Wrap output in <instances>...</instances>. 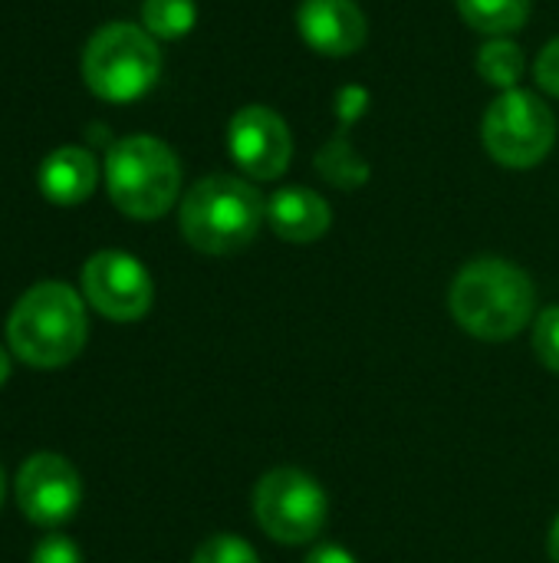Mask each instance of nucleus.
Instances as JSON below:
<instances>
[{
	"label": "nucleus",
	"mask_w": 559,
	"mask_h": 563,
	"mask_svg": "<svg viewBox=\"0 0 559 563\" xmlns=\"http://www.w3.org/2000/svg\"><path fill=\"white\" fill-rule=\"evenodd\" d=\"M537 290L530 277L501 257L471 261L451 284L448 307L465 333L501 343L517 336L534 313Z\"/></svg>",
	"instance_id": "f257e3e1"
},
{
	"label": "nucleus",
	"mask_w": 559,
	"mask_h": 563,
	"mask_svg": "<svg viewBox=\"0 0 559 563\" xmlns=\"http://www.w3.org/2000/svg\"><path fill=\"white\" fill-rule=\"evenodd\" d=\"M86 307L79 294L59 280L30 287L7 320V340L16 360L36 369H56L86 346Z\"/></svg>",
	"instance_id": "f03ea898"
},
{
	"label": "nucleus",
	"mask_w": 559,
	"mask_h": 563,
	"mask_svg": "<svg viewBox=\"0 0 559 563\" xmlns=\"http://www.w3.org/2000/svg\"><path fill=\"white\" fill-rule=\"evenodd\" d=\"M267 218L264 195L234 175H208L194 181L181 201L178 221L185 241L201 254H237L244 251Z\"/></svg>",
	"instance_id": "7ed1b4c3"
},
{
	"label": "nucleus",
	"mask_w": 559,
	"mask_h": 563,
	"mask_svg": "<svg viewBox=\"0 0 559 563\" xmlns=\"http://www.w3.org/2000/svg\"><path fill=\"white\" fill-rule=\"evenodd\" d=\"M105 185L115 208L135 221L161 218L181 188L178 155L152 135L119 139L105 155Z\"/></svg>",
	"instance_id": "20e7f679"
},
{
	"label": "nucleus",
	"mask_w": 559,
	"mask_h": 563,
	"mask_svg": "<svg viewBox=\"0 0 559 563\" xmlns=\"http://www.w3.org/2000/svg\"><path fill=\"white\" fill-rule=\"evenodd\" d=\"M161 73V53L148 30L132 23H109L86 43L82 79L105 102L142 99Z\"/></svg>",
	"instance_id": "39448f33"
},
{
	"label": "nucleus",
	"mask_w": 559,
	"mask_h": 563,
	"mask_svg": "<svg viewBox=\"0 0 559 563\" xmlns=\"http://www.w3.org/2000/svg\"><path fill=\"white\" fill-rule=\"evenodd\" d=\"M481 139L494 162L507 168H534L557 142V115L540 96L507 89L488 106Z\"/></svg>",
	"instance_id": "423d86ee"
},
{
	"label": "nucleus",
	"mask_w": 559,
	"mask_h": 563,
	"mask_svg": "<svg viewBox=\"0 0 559 563\" xmlns=\"http://www.w3.org/2000/svg\"><path fill=\"white\" fill-rule=\"evenodd\" d=\"M326 492L300 468H273L257 482V525L280 544H310L326 528Z\"/></svg>",
	"instance_id": "0eeeda50"
},
{
	"label": "nucleus",
	"mask_w": 559,
	"mask_h": 563,
	"mask_svg": "<svg viewBox=\"0 0 559 563\" xmlns=\"http://www.w3.org/2000/svg\"><path fill=\"white\" fill-rule=\"evenodd\" d=\"M86 300L115 323L142 320L152 310V277L148 271L122 251H99L82 267Z\"/></svg>",
	"instance_id": "6e6552de"
},
{
	"label": "nucleus",
	"mask_w": 559,
	"mask_h": 563,
	"mask_svg": "<svg viewBox=\"0 0 559 563\" xmlns=\"http://www.w3.org/2000/svg\"><path fill=\"white\" fill-rule=\"evenodd\" d=\"M227 148L244 175L257 181H273L290 168L293 135L280 112L267 106H244L231 119Z\"/></svg>",
	"instance_id": "1a4fd4ad"
},
{
	"label": "nucleus",
	"mask_w": 559,
	"mask_h": 563,
	"mask_svg": "<svg viewBox=\"0 0 559 563\" xmlns=\"http://www.w3.org/2000/svg\"><path fill=\"white\" fill-rule=\"evenodd\" d=\"M82 501V482L76 468L53 452L30 455L16 472V505L33 525H63Z\"/></svg>",
	"instance_id": "9d476101"
},
{
	"label": "nucleus",
	"mask_w": 559,
	"mask_h": 563,
	"mask_svg": "<svg viewBox=\"0 0 559 563\" xmlns=\"http://www.w3.org/2000/svg\"><path fill=\"white\" fill-rule=\"evenodd\" d=\"M300 36L323 56H353L362 49L369 23L356 0H303L297 10Z\"/></svg>",
	"instance_id": "9b49d317"
},
{
	"label": "nucleus",
	"mask_w": 559,
	"mask_h": 563,
	"mask_svg": "<svg viewBox=\"0 0 559 563\" xmlns=\"http://www.w3.org/2000/svg\"><path fill=\"white\" fill-rule=\"evenodd\" d=\"M267 221L277 238H283L290 244H310L329 231L333 211H329L326 198H320L310 188H280L267 201Z\"/></svg>",
	"instance_id": "f8f14e48"
},
{
	"label": "nucleus",
	"mask_w": 559,
	"mask_h": 563,
	"mask_svg": "<svg viewBox=\"0 0 559 563\" xmlns=\"http://www.w3.org/2000/svg\"><path fill=\"white\" fill-rule=\"evenodd\" d=\"M99 181V165L89 148L63 145L40 165V191L53 205H82Z\"/></svg>",
	"instance_id": "ddd939ff"
},
{
	"label": "nucleus",
	"mask_w": 559,
	"mask_h": 563,
	"mask_svg": "<svg viewBox=\"0 0 559 563\" xmlns=\"http://www.w3.org/2000/svg\"><path fill=\"white\" fill-rule=\"evenodd\" d=\"M455 3L474 30L488 36H507L527 23L534 0H455Z\"/></svg>",
	"instance_id": "4468645a"
},
{
	"label": "nucleus",
	"mask_w": 559,
	"mask_h": 563,
	"mask_svg": "<svg viewBox=\"0 0 559 563\" xmlns=\"http://www.w3.org/2000/svg\"><path fill=\"white\" fill-rule=\"evenodd\" d=\"M478 73L491 86H497L504 92L507 89H517V82L524 76V53H521V46L511 43V40H504V36H494L478 53Z\"/></svg>",
	"instance_id": "2eb2a0df"
},
{
	"label": "nucleus",
	"mask_w": 559,
	"mask_h": 563,
	"mask_svg": "<svg viewBox=\"0 0 559 563\" xmlns=\"http://www.w3.org/2000/svg\"><path fill=\"white\" fill-rule=\"evenodd\" d=\"M198 7L194 0H145L142 3V23L158 40H178L194 30Z\"/></svg>",
	"instance_id": "dca6fc26"
},
{
	"label": "nucleus",
	"mask_w": 559,
	"mask_h": 563,
	"mask_svg": "<svg viewBox=\"0 0 559 563\" xmlns=\"http://www.w3.org/2000/svg\"><path fill=\"white\" fill-rule=\"evenodd\" d=\"M316 168H320L336 188H356V185H362L366 175H369V165H366L362 158H356V152H353L343 139H333V142L320 152Z\"/></svg>",
	"instance_id": "f3484780"
},
{
	"label": "nucleus",
	"mask_w": 559,
	"mask_h": 563,
	"mask_svg": "<svg viewBox=\"0 0 559 563\" xmlns=\"http://www.w3.org/2000/svg\"><path fill=\"white\" fill-rule=\"evenodd\" d=\"M191 563H260L254 548L234 534H214L208 538L198 551H194V561Z\"/></svg>",
	"instance_id": "a211bd4d"
},
{
	"label": "nucleus",
	"mask_w": 559,
	"mask_h": 563,
	"mask_svg": "<svg viewBox=\"0 0 559 563\" xmlns=\"http://www.w3.org/2000/svg\"><path fill=\"white\" fill-rule=\"evenodd\" d=\"M534 350L547 369L559 373V307H547L534 323Z\"/></svg>",
	"instance_id": "6ab92c4d"
},
{
	"label": "nucleus",
	"mask_w": 559,
	"mask_h": 563,
	"mask_svg": "<svg viewBox=\"0 0 559 563\" xmlns=\"http://www.w3.org/2000/svg\"><path fill=\"white\" fill-rule=\"evenodd\" d=\"M33 563H82V554H79V548L69 538L53 534V538H46V541L36 544Z\"/></svg>",
	"instance_id": "aec40b11"
},
{
	"label": "nucleus",
	"mask_w": 559,
	"mask_h": 563,
	"mask_svg": "<svg viewBox=\"0 0 559 563\" xmlns=\"http://www.w3.org/2000/svg\"><path fill=\"white\" fill-rule=\"evenodd\" d=\"M534 73H537V82H540V89L559 99V36L557 40H550V43L540 49Z\"/></svg>",
	"instance_id": "412c9836"
},
{
	"label": "nucleus",
	"mask_w": 559,
	"mask_h": 563,
	"mask_svg": "<svg viewBox=\"0 0 559 563\" xmlns=\"http://www.w3.org/2000/svg\"><path fill=\"white\" fill-rule=\"evenodd\" d=\"M306 563H359L349 551H343V548H336V544H323V548H316Z\"/></svg>",
	"instance_id": "4be33fe9"
},
{
	"label": "nucleus",
	"mask_w": 559,
	"mask_h": 563,
	"mask_svg": "<svg viewBox=\"0 0 559 563\" xmlns=\"http://www.w3.org/2000/svg\"><path fill=\"white\" fill-rule=\"evenodd\" d=\"M547 551H550V561L559 563V518L554 521V528H550V538H547Z\"/></svg>",
	"instance_id": "5701e85b"
},
{
	"label": "nucleus",
	"mask_w": 559,
	"mask_h": 563,
	"mask_svg": "<svg viewBox=\"0 0 559 563\" xmlns=\"http://www.w3.org/2000/svg\"><path fill=\"white\" fill-rule=\"evenodd\" d=\"M7 376H10V356H7V350L0 346V386L7 383Z\"/></svg>",
	"instance_id": "b1692460"
},
{
	"label": "nucleus",
	"mask_w": 559,
	"mask_h": 563,
	"mask_svg": "<svg viewBox=\"0 0 559 563\" xmlns=\"http://www.w3.org/2000/svg\"><path fill=\"white\" fill-rule=\"evenodd\" d=\"M0 501H3V472H0Z\"/></svg>",
	"instance_id": "393cba45"
}]
</instances>
